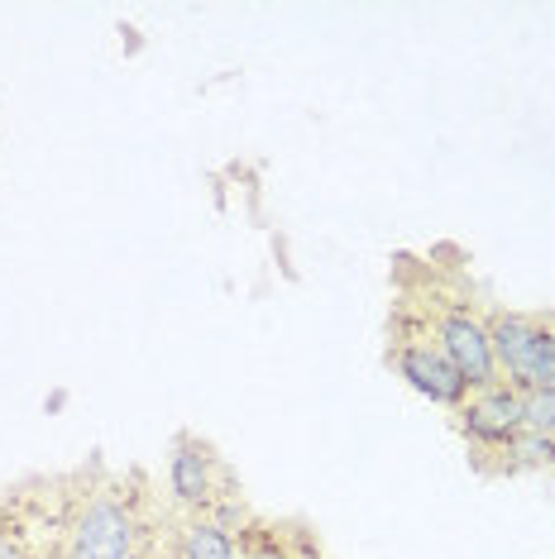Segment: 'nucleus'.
<instances>
[{
	"label": "nucleus",
	"instance_id": "obj_1",
	"mask_svg": "<svg viewBox=\"0 0 555 559\" xmlns=\"http://www.w3.org/2000/svg\"><path fill=\"white\" fill-rule=\"evenodd\" d=\"M62 536V559H144L154 550V531L144 516V498L125 483L96 488L78 502Z\"/></svg>",
	"mask_w": 555,
	"mask_h": 559
},
{
	"label": "nucleus",
	"instance_id": "obj_2",
	"mask_svg": "<svg viewBox=\"0 0 555 559\" xmlns=\"http://www.w3.org/2000/svg\"><path fill=\"white\" fill-rule=\"evenodd\" d=\"M225 498H231V468L201 436L173 440L168 454V502L187 516H221Z\"/></svg>",
	"mask_w": 555,
	"mask_h": 559
},
{
	"label": "nucleus",
	"instance_id": "obj_3",
	"mask_svg": "<svg viewBox=\"0 0 555 559\" xmlns=\"http://www.w3.org/2000/svg\"><path fill=\"white\" fill-rule=\"evenodd\" d=\"M436 345L446 349V359L456 364V373L464 378V388H494L498 383V364H494V340H488V316L474 301H446V307L426 311Z\"/></svg>",
	"mask_w": 555,
	"mask_h": 559
},
{
	"label": "nucleus",
	"instance_id": "obj_4",
	"mask_svg": "<svg viewBox=\"0 0 555 559\" xmlns=\"http://www.w3.org/2000/svg\"><path fill=\"white\" fill-rule=\"evenodd\" d=\"M388 364L398 368V378L412 392H422V397L436 402V406H450V412H456V406L470 397V388H464V378L456 373V364H450L446 349L436 345L432 325L426 330H398L393 349H388Z\"/></svg>",
	"mask_w": 555,
	"mask_h": 559
},
{
	"label": "nucleus",
	"instance_id": "obj_5",
	"mask_svg": "<svg viewBox=\"0 0 555 559\" xmlns=\"http://www.w3.org/2000/svg\"><path fill=\"white\" fill-rule=\"evenodd\" d=\"M456 430L484 454H498L512 436H522L527 421H522V392L508 388V383H494V388H479L470 392L460 406H456Z\"/></svg>",
	"mask_w": 555,
	"mask_h": 559
},
{
	"label": "nucleus",
	"instance_id": "obj_6",
	"mask_svg": "<svg viewBox=\"0 0 555 559\" xmlns=\"http://www.w3.org/2000/svg\"><path fill=\"white\" fill-rule=\"evenodd\" d=\"M488 340H494L498 383H508L517 392L532 388L536 354H541V340H546V316L494 311V316H488Z\"/></svg>",
	"mask_w": 555,
	"mask_h": 559
},
{
	"label": "nucleus",
	"instance_id": "obj_7",
	"mask_svg": "<svg viewBox=\"0 0 555 559\" xmlns=\"http://www.w3.org/2000/svg\"><path fill=\"white\" fill-rule=\"evenodd\" d=\"M173 555L178 559H245L239 536L225 516H187L178 540H173Z\"/></svg>",
	"mask_w": 555,
	"mask_h": 559
},
{
	"label": "nucleus",
	"instance_id": "obj_8",
	"mask_svg": "<svg viewBox=\"0 0 555 559\" xmlns=\"http://www.w3.org/2000/svg\"><path fill=\"white\" fill-rule=\"evenodd\" d=\"M479 468H484V474H536V468H555V436L522 430V436H512L498 454H484Z\"/></svg>",
	"mask_w": 555,
	"mask_h": 559
},
{
	"label": "nucleus",
	"instance_id": "obj_9",
	"mask_svg": "<svg viewBox=\"0 0 555 559\" xmlns=\"http://www.w3.org/2000/svg\"><path fill=\"white\" fill-rule=\"evenodd\" d=\"M522 421H527V430L555 436V388H527L522 392Z\"/></svg>",
	"mask_w": 555,
	"mask_h": 559
},
{
	"label": "nucleus",
	"instance_id": "obj_10",
	"mask_svg": "<svg viewBox=\"0 0 555 559\" xmlns=\"http://www.w3.org/2000/svg\"><path fill=\"white\" fill-rule=\"evenodd\" d=\"M532 388H555V321H546V340H541V354H536Z\"/></svg>",
	"mask_w": 555,
	"mask_h": 559
},
{
	"label": "nucleus",
	"instance_id": "obj_11",
	"mask_svg": "<svg viewBox=\"0 0 555 559\" xmlns=\"http://www.w3.org/2000/svg\"><path fill=\"white\" fill-rule=\"evenodd\" d=\"M0 559H44L29 550V540H24V531H15L10 521H0Z\"/></svg>",
	"mask_w": 555,
	"mask_h": 559
},
{
	"label": "nucleus",
	"instance_id": "obj_12",
	"mask_svg": "<svg viewBox=\"0 0 555 559\" xmlns=\"http://www.w3.org/2000/svg\"><path fill=\"white\" fill-rule=\"evenodd\" d=\"M144 559H178V555H173V550H149Z\"/></svg>",
	"mask_w": 555,
	"mask_h": 559
}]
</instances>
